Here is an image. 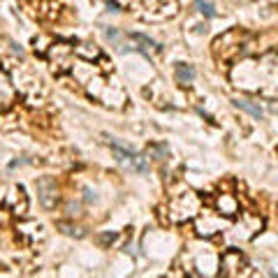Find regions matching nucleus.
<instances>
[{"mask_svg":"<svg viewBox=\"0 0 278 278\" xmlns=\"http://www.w3.org/2000/svg\"><path fill=\"white\" fill-rule=\"evenodd\" d=\"M170 211L174 213L176 220L193 218L195 213H200V200L195 197V193L183 190L181 195H174V200H172V204H170Z\"/></svg>","mask_w":278,"mask_h":278,"instance_id":"1","label":"nucleus"},{"mask_svg":"<svg viewBox=\"0 0 278 278\" xmlns=\"http://www.w3.org/2000/svg\"><path fill=\"white\" fill-rule=\"evenodd\" d=\"M243 264V257L241 253H236V250H227V253L223 255V269H225V276H234V273H241L239 269H241Z\"/></svg>","mask_w":278,"mask_h":278,"instance_id":"2","label":"nucleus"},{"mask_svg":"<svg viewBox=\"0 0 278 278\" xmlns=\"http://www.w3.org/2000/svg\"><path fill=\"white\" fill-rule=\"evenodd\" d=\"M37 188H40V200H42V204L47 206V209H54L56 202H58V190H56V183L51 186V190H47V179H42V181L37 183Z\"/></svg>","mask_w":278,"mask_h":278,"instance_id":"3","label":"nucleus"},{"mask_svg":"<svg viewBox=\"0 0 278 278\" xmlns=\"http://www.w3.org/2000/svg\"><path fill=\"white\" fill-rule=\"evenodd\" d=\"M14 97V91L12 86H10V79H7V74L0 70V109L10 107V102H12Z\"/></svg>","mask_w":278,"mask_h":278,"instance_id":"4","label":"nucleus"},{"mask_svg":"<svg viewBox=\"0 0 278 278\" xmlns=\"http://www.w3.org/2000/svg\"><path fill=\"white\" fill-rule=\"evenodd\" d=\"M218 211L225 213V216H236V211H239V206H236V200L232 197V195H220L216 202Z\"/></svg>","mask_w":278,"mask_h":278,"instance_id":"5","label":"nucleus"},{"mask_svg":"<svg viewBox=\"0 0 278 278\" xmlns=\"http://www.w3.org/2000/svg\"><path fill=\"white\" fill-rule=\"evenodd\" d=\"M195 79V70L190 65H176V81L179 84H190Z\"/></svg>","mask_w":278,"mask_h":278,"instance_id":"6","label":"nucleus"},{"mask_svg":"<svg viewBox=\"0 0 278 278\" xmlns=\"http://www.w3.org/2000/svg\"><path fill=\"white\" fill-rule=\"evenodd\" d=\"M236 107L246 109L248 114H253V116H257V118H260V109H257V107H253V104H248L246 100H236Z\"/></svg>","mask_w":278,"mask_h":278,"instance_id":"7","label":"nucleus"},{"mask_svg":"<svg viewBox=\"0 0 278 278\" xmlns=\"http://www.w3.org/2000/svg\"><path fill=\"white\" fill-rule=\"evenodd\" d=\"M200 10H202V14H206V17H216V10H213V5H209V3H204V0H202Z\"/></svg>","mask_w":278,"mask_h":278,"instance_id":"8","label":"nucleus"}]
</instances>
